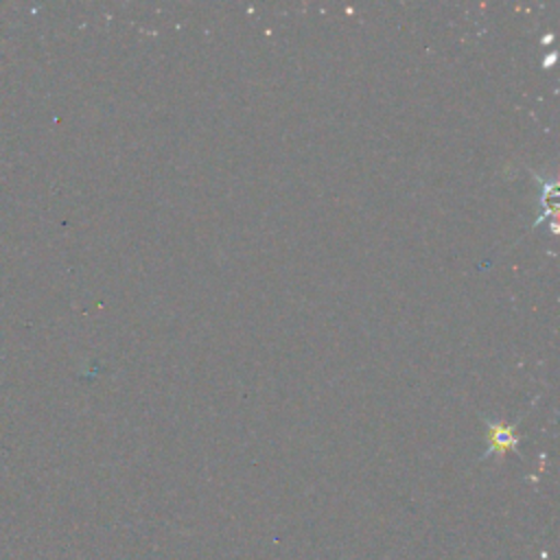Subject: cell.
<instances>
[{
  "mask_svg": "<svg viewBox=\"0 0 560 560\" xmlns=\"http://www.w3.org/2000/svg\"><path fill=\"white\" fill-rule=\"evenodd\" d=\"M488 440H490L492 444H497L499 448H510V446L516 442L512 429L505 427V424H492V435H490Z\"/></svg>",
  "mask_w": 560,
  "mask_h": 560,
  "instance_id": "6da1fadb",
  "label": "cell"
}]
</instances>
